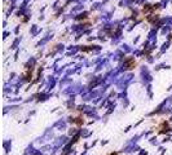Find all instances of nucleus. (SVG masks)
I'll return each instance as SVG.
<instances>
[{
	"mask_svg": "<svg viewBox=\"0 0 172 155\" xmlns=\"http://www.w3.org/2000/svg\"><path fill=\"white\" fill-rule=\"evenodd\" d=\"M157 9H159V4H155V5H145L144 8H142V13L145 14V16H148V14H153L155 13Z\"/></svg>",
	"mask_w": 172,
	"mask_h": 155,
	"instance_id": "nucleus-2",
	"label": "nucleus"
},
{
	"mask_svg": "<svg viewBox=\"0 0 172 155\" xmlns=\"http://www.w3.org/2000/svg\"><path fill=\"white\" fill-rule=\"evenodd\" d=\"M145 19L148 22H150V24H155L157 21L159 19V14L158 13H153V14H148V16L145 17Z\"/></svg>",
	"mask_w": 172,
	"mask_h": 155,
	"instance_id": "nucleus-3",
	"label": "nucleus"
},
{
	"mask_svg": "<svg viewBox=\"0 0 172 155\" xmlns=\"http://www.w3.org/2000/svg\"><path fill=\"white\" fill-rule=\"evenodd\" d=\"M158 129H162V131L159 132V133H166V132H168V131L172 129V127H170V125H168V122L164 120V122H162V124L158 127Z\"/></svg>",
	"mask_w": 172,
	"mask_h": 155,
	"instance_id": "nucleus-4",
	"label": "nucleus"
},
{
	"mask_svg": "<svg viewBox=\"0 0 172 155\" xmlns=\"http://www.w3.org/2000/svg\"><path fill=\"white\" fill-rule=\"evenodd\" d=\"M110 155H119V154H118V153H111Z\"/></svg>",
	"mask_w": 172,
	"mask_h": 155,
	"instance_id": "nucleus-6",
	"label": "nucleus"
},
{
	"mask_svg": "<svg viewBox=\"0 0 172 155\" xmlns=\"http://www.w3.org/2000/svg\"><path fill=\"white\" fill-rule=\"evenodd\" d=\"M137 67V61L135 60L133 57H126L124 61H123V69L124 70H135Z\"/></svg>",
	"mask_w": 172,
	"mask_h": 155,
	"instance_id": "nucleus-1",
	"label": "nucleus"
},
{
	"mask_svg": "<svg viewBox=\"0 0 172 155\" xmlns=\"http://www.w3.org/2000/svg\"><path fill=\"white\" fill-rule=\"evenodd\" d=\"M71 123H74V124L78 125V127H80V125L84 124V118H83L82 115L75 116V118H71Z\"/></svg>",
	"mask_w": 172,
	"mask_h": 155,
	"instance_id": "nucleus-5",
	"label": "nucleus"
}]
</instances>
